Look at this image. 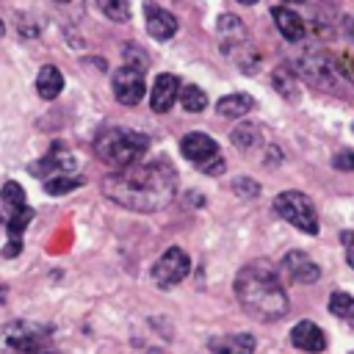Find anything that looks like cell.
<instances>
[{
    "label": "cell",
    "instance_id": "obj_26",
    "mask_svg": "<svg viewBox=\"0 0 354 354\" xmlns=\"http://www.w3.org/2000/svg\"><path fill=\"white\" fill-rule=\"evenodd\" d=\"M332 166L335 169H340V171H354V152H337L335 158H332Z\"/></svg>",
    "mask_w": 354,
    "mask_h": 354
},
{
    "label": "cell",
    "instance_id": "obj_10",
    "mask_svg": "<svg viewBox=\"0 0 354 354\" xmlns=\"http://www.w3.org/2000/svg\"><path fill=\"white\" fill-rule=\"evenodd\" d=\"M144 14H147V30H149L152 39L166 41V39H171V36L177 33V17L169 14L166 8L155 6L152 0L144 3Z\"/></svg>",
    "mask_w": 354,
    "mask_h": 354
},
{
    "label": "cell",
    "instance_id": "obj_31",
    "mask_svg": "<svg viewBox=\"0 0 354 354\" xmlns=\"http://www.w3.org/2000/svg\"><path fill=\"white\" fill-rule=\"evenodd\" d=\"M58 3H66V0H58Z\"/></svg>",
    "mask_w": 354,
    "mask_h": 354
},
{
    "label": "cell",
    "instance_id": "obj_4",
    "mask_svg": "<svg viewBox=\"0 0 354 354\" xmlns=\"http://www.w3.org/2000/svg\"><path fill=\"white\" fill-rule=\"evenodd\" d=\"M47 329L30 321H14L0 326V354H44Z\"/></svg>",
    "mask_w": 354,
    "mask_h": 354
},
{
    "label": "cell",
    "instance_id": "obj_5",
    "mask_svg": "<svg viewBox=\"0 0 354 354\" xmlns=\"http://www.w3.org/2000/svg\"><path fill=\"white\" fill-rule=\"evenodd\" d=\"M180 152H183L185 160H191L194 166H199L205 174H221V171H224L221 149H218V144H216L207 133L194 130V133L183 136V141H180Z\"/></svg>",
    "mask_w": 354,
    "mask_h": 354
},
{
    "label": "cell",
    "instance_id": "obj_7",
    "mask_svg": "<svg viewBox=\"0 0 354 354\" xmlns=\"http://www.w3.org/2000/svg\"><path fill=\"white\" fill-rule=\"evenodd\" d=\"M188 268H191L188 254H185L180 246H171V249H166V252L158 257V263L152 266V279H155L158 288L169 290V288L180 285V282L188 277Z\"/></svg>",
    "mask_w": 354,
    "mask_h": 354
},
{
    "label": "cell",
    "instance_id": "obj_17",
    "mask_svg": "<svg viewBox=\"0 0 354 354\" xmlns=\"http://www.w3.org/2000/svg\"><path fill=\"white\" fill-rule=\"evenodd\" d=\"M254 108V100L249 94H227L216 102V111L221 116H230V119H238V116H246L249 111Z\"/></svg>",
    "mask_w": 354,
    "mask_h": 354
},
{
    "label": "cell",
    "instance_id": "obj_20",
    "mask_svg": "<svg viewBox=\"0 0 354 354\" xmlns=\"http://www.w3.org/2000/svg\"><path fill=\"white\" fill-rule=\"evenodd\" d=\"M329 313L337 315L340 321H354V296H348L343 290H335L329 296Z\"/></svg>",
    "mask_w": 354,
    "mask_h": 354
},
{
    "label": "cell",
    "instance_id": "obj_22",
    "mask_svg": "<svg viewBox=\"0 0 354 354\" xmlns=\"http://www.w3.org/2000/svg\"><path fill=\"white\" fill-rule=\"evenodd\" d=\"M77 185H83V177H75V174H61V177H53V180H44V191L53 194V196L66 194Z\"/></svg>",
    "mask_w": 354,
    "mask_h": 354
},
{
    "label": "cell",
    "instance_id": "obj_13",
    "mask_svg": "<svg viewBox=\"0 0 354 354\" xmlns=\"http://www.w3.org/2000/svg\"><path fill=\"white\" fill-rule=\"evenodd\" d=\"M271 17H274V25H277V30L282 33V39H288V41H301V39H304L307 25L301 22V17H299L296 11H290V8H285V6H274V8H271Z\"/></svg>",
    "mask_w": 354,
    "mask_h": 354
},
{
    "label": "cell",
    "instance_id": "obj_16",
    "mask_svg": "<svg viewBox=\"0 0 354 354\" xmlns=\"http://www.w3.org/2000/svg\"><path fill=\"white\" fill-rule=\"evenodd\" d=\"M64 88V75L55 69V66H41L39 75H36V91L41 100H55Z\"/></svg>",
    "mask_w": 354,
    "mask_h": 354
},
{
    "label": "cell",
    "instance_id": "obj_29",
    "mask_svg": "<svg viewBox=\"0 0 354 354\" xmlns=\"http://www.w3.org/2000/svg\"><path fill=\"white\" fill-rule=\"evenodd\" d=\"M238 3H243V6H254L257 0H238Z\"/></svg>",
    "mask_w": 354,
    "mask_h": 354
},
{
    "label": "cell",
    "instance_id": "obj_28",
    "mask_svg": "<svg viewBox=\"0 0 354 354\" xmlns=\"http://www.w3.org/2000/svg\"><path fill=\"white\" fill-rule=\"evenodd\" d=\"M19 249H22V241H19V238H11V241H8V246L3 249V257H17V254H19Z\"/></svg>",
    "mask_w": 354,
    "mask_h": 354
},
{
    "label": "cell",
    "instance_id": "obj_12",
    "mask_svg": "<svg viewBox=\"0 0 354 354\" xmlns=\"http://www.w3.org/2000/svg\"><path fill=\"white\" fill-rule=\"evenodd\" d=\"M290 343L301 351H310V354H318L326 348V335L321 332V326H315L313 321H299L290 332Z\"/></svg>",
    "mask_w": 354,
    "mask_h": 354
},
{
    "label": "cell",
    "instance_id": "obj_9",
    "mask_svg": "<svg viewBox=\"0 0 354 354\" xmlns=\"http://www.w3.org/2000/svg\"><path fill=\"white\" fill-rule=\"evenodd\" d=\"M177 94H180V77L163 72V75H158L155 83H152V91H149V108H152L155 113H166V111L174 105Z\"/></svg>",
    "mask_w": 354,
    "mask_h": 354
},
{
    "label": "cell",
    "instance_id": "obj_21",
    "mask_svg": "<svg viewBox=\"0 0 354 354\" xmlns=\"http://www.w3.org/2000/svg\"><path fill=\"white\" fill-rule=\"evenodd\" d=\"M97 6L111 22H127L130 19V0H97Z\"/></svg>",
    "mask_w": 354,
    "mask_h": 354
},
{
    "label": "cell",
    "instance_id": "obj_15",
    "mask_svg": "<svg viewBox=\"0 0 354 354\" xmlns=\"http://www.w3.org/2000/svg\"><path fill=\"white\" fill-rule=\"evenodd\" d=\"M213 354H252L254 351V337L249 332H230L221 337L210 340Z\"/></svg>",
    "mask_w": 354,
    "mask_h": 354
},
{
    "label": "cell",
    "instance_id": "obj_6",
    "mask_svg": "<svg viewBox=\"0 0 354 354\" xmlns=\"http://www.w3.org/2000/svg\"><path fill=\"white\" fill-rule=\"evenodd\" d=\"M274 210L279 213V218H285V221L293 224L296 230H301V232H307V235H315V232H318L315 207H313V202H310L301 191H282V194H277Z\"/></svg>",
    "mask_w": 354,
    "mask_h": 354
},
{
    "label": "cell",
    "instance_id": "obj_27",
    "mask_svg": "<svg viewBox=\"0 0 354 354\" xmlns=\"http://www.w3.org/2000/svg\"><path fill=\"white\" fill-rule=\"evenodd\" d=\"M340 241H343V249H346V263L354 268V230H346L340 235Z\"/></svg>",
    "mask_w": 354,
    "mask_h": 354
},
{
    "label": "cell",
    "instance_id": "obj_11",
    "mask_svg": "<svg viewBox=\"0 0 354 354\" xmlns=\"http://www.w3.org/2000/svg\"><path fill=\"white\" fill-rule=\"evenodd\" d=\"M282 271H285L288 279H293L299 285H310V282H315L321 277V268L304 252H288L282 257Z\"/></svg>",
    "mask_w": 354,
    "mask_h": 354
},
{
    "label": "cell",
    "instance_id": "obj_1",
    "mask_svg": "<svg viewBox=\"0 0 354 354\" xmlns=\"http://www.w3.org/2000/svg\"><path fill=\"white\" fill-rule=\"evenodd\" d=\"M102 194L136 213L163 210L177 194V171L166 158L116 169L102 177Z\"/></svg>",
    "mask_w": 354,
    "mask_h": 354
},
{
    "label": "cell",
    "instance_id": "obj_14",
    "mask_svg": "<svg viewBox=\"0 0 354 354\" xmlns=\"http://www.w3.org/2000/svg\"><path fill=\"white\" fill-rule=\"evenodd\" d=\"M75 166V158L69 155V152H50V155H44L41 160H36V163H30V174H39V177H47V180H53V177H61L64 171H69Z\"/></svg>",
    "mask_w": 354,
    "mask_h": 354
},
{
    "label": "cell",
    "instance_id": "obj_8",
    "mask_svg": "<svg viewBox=\"0 0 354 354\" xmlns=\"http://www.w3.org/2000/svg\"><path fill=\"white\" fill-rule=\"evenodd\" d=\"M111 83H113V97H116L122 105H136V102H141V97H144V91H147V86H144V69H141V66H130V64L119 66V69L113 72Z\"/></svg>",
    "mask_w": 354,
    "mask_h": 354
},
{
    "label": "cell",
    "instance_id": "obj_24",
    "mask_svg": "<svg viewBox=\"0 0 354 354\" xmlns=\"http://www.w3.org/2000/svg\"><path fill=\"white\" fill-rule=\"evenodd\" d=\"M0 199H3L11 210L25 207V191H22V185H19V183H6V185L0 188Z\"/></svg>",
    "mask_w": 354,
    "mask_h": 354
},
{
    "label": "cell",
    "instance_id": "obj_2",
    "mask_svg": "<svg viewBox=\"0 0 354 354\" xmlns=\"http://www.w3.org/2000/svg\"><path fill=\"white\" fill-rule=\"evenodd\" d=\"M235 296L241 307L260 318V321H277L288 313V293L282 288V279L271 263H249L235 277Z\"/></svg>",
    "mask_w": 354,
    "mask_h": 354
},
{
    "label": "cell",
    "instance_id": "obj_18",
    "mask_svg": "<svg viewBox=\"0 0 354 354\" xmlns=\"http://www.w3.org/2000/svg\"><path fill=\"white\" fill-rule=\"evenodd\" d=\"M260 130H263L260 124L243 122V124H238V127L232 130V144H235L238 149H252V147H257V144L263 141V133H260Z\"/></svg>",
    "mask_w": 354,
    "mask_h": 354
},
{
    "label": "cell",
    "instance_id": "obj_3",
    "mask_svg": "<svg viewBox=\"0 0 354 354\" xmlns=\"http://www.w3.org/2000/svg\"><path fill=\"white\" fill-rule=\"evenodd\" d=\"M149 149V138L138 130H127V127H105L97 138H94V152L100 160L116 166V169H127L141 163V155H147Z\"/></svg>",
    "mask_w": 354,
    "mask_h": 354
},
{
    "label": "cell",
    "instance_id": "obj_30",
    "mask_svg": "<svg viewBox=\"0 0 354 354\" xmlns=\"http://www.w3.org/2000/svg\"><path fill=\"white\" fill-rule=\"evenodd\" d=\"M288 3H307V0H288Z\"/></svg>",
    "mask_w": 354,
    "mask_h": 354
},
{
    "label": "cell",
    "instance_id": "obj_19",
    "mask_svg": "<svg viewBox=\"0 0 354 354\" xmlns=\"http://www.w3.org/2000/svg\"><path fill=\"white\" fill-rule=\"evenodd\" d=\"M180 105H183L188 113H199V111H205V105H207V94H205L199 86H183V88H180Z\"/></svg>",
    "mask_w": 354,
    "mask_h": 354
},
{
    "label": "cell",
    "instance_id": "obj_23",
    "mask_svg": "<svg viewBox=\"0 0 354 354\" xmlns=\"http://www.w3.org/2000/svg\"><path fill=\"white\" fill-rule=\"evenodd\" d=\"M30 221H33V210H30L28 205H25V207H19V210H11L8 224H6V227H8V235H11V238H19V235H22V230H25Z\"/></svg>",
    "mask_w": 354,
    "mask_h": 354
},
{
    "label": "cell",
    "instance_id": "obj_25",
    "mask_svg": "<svg viewBox=\"0 0 354 354\" xmlns=\"http://www.w3.org/2000/svg\"><path fill=\"white\" fill-rule=\"evenodd\" d=\"M232 191H235L238 196H243V199H254V196L260 194V185H257L254 180H249V177H235V180H232Z\"/></svg>",
    "mask_w": 354,
    "mask_h": 354
}]
</instances>
